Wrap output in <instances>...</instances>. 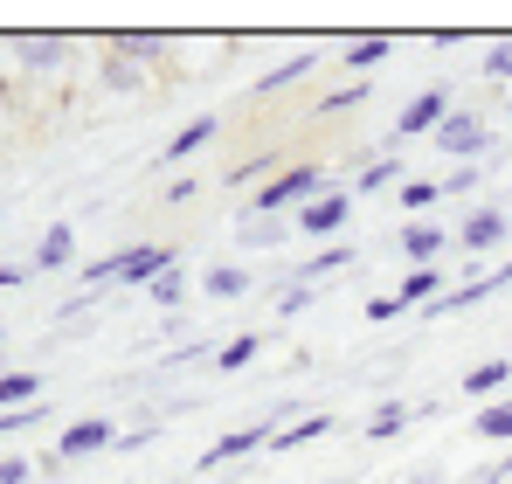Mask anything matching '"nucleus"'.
Segmentation results:
<instances>
[{
    "label": "nucleus",
    "instance_id": "nucleus-1",
    "mask_svg": "<svg viewBox=\"0 0 512 484\" xmlns=\"http://www.w3.org/2000/svg\"><path fill=\"white\" fill-rule=\"evenodd\" d=\"M173 263H180V256H173L167 242H132V249H111V256L90 263L84 291H153Z\"/></svg>",
    "mask_w": 512,
    "mask_h": 484
},
{
    "label": "nucleus",
    "instance_id": "nucleus-2",
    "mask_svg": "<svg viewBox=\"0 0 512 484\" xmlns=\"http://www.w3.org/2000/svg\"><path fill=\"white\" fill-rule=\"evenodd\" d=\"M319 194H333L326 166H284V173H270V187L256 194L250 215H284V208H305V201H319Z\"/></svg>",
    "mask_w": 512,
    "mask_h": 484
},
{
    "label": "nucleus",
    "instance_id": "nucleus-3",
    "mask_svg": "<svg viewBox=\"0 0 512 484\" xmlns=\"http://www.w3.org/2000/svg\"><path fill=\"white\" fill-rule=\"evenodd\" d=\"M97 450H118V429H111L104 415H84V422H70V429L56 436V450L42 457V471H63V464H77V457H97Z\"/></svg>",
    "mask_w": 512,
    "mask_h": 484
},
{
    "label": "nucleus",
    "instance_id": "nucleus-4",
    "mask_svg": "<svg viewBox=\"0 0 512 484\" xmlns=\"http://www.w3.org/2000/svg\"><path fill=\"white\" fill-rule=\"evenodd\" d=\"M429 139H436V153H443V160H478V153L492 146V125H485L478 111H450Z\"/></svg>",
    "mask_w": 512,
    "mask_h": 484
},
{
    "label": "nucleus",
    "instance_id": "nucleus-5",
    "mask_svg": "<svg viewBox=\"0 0 512 484\" xmlns=\"http://www.w3.org/2000/svg\"><path fill=\"white\" fill-rule=\"evenodd\" d=\"M7 56H14L21 70H35V77H56V70H70L77 42H70V35H14Z\"/></svg>",
    "mask_w": 512,
    "mask_h": 484
},
{
    "label": "nucleus",
    "instance_id": "nucleus-6",
    "mask_svg": "<svg viewBox=\"0 0 512 484\" xmlns=\"http://www.w3.org/2000/svg\"><path fill=\"white\" fill-rule=\"evenodd\" d=\"M270 436H277V422H250V429H236V436H215L201 457H194V471H222V464H243L256 450H270Z\"/></svg>",
    "mask_w": 512,
    "mask_h": 484
},
{
    "label": "nucleus",
    "instance_id": "nucleus-7",
    "mask_svg": "<svg viewBox=\"0 0 512 484\" xmlns=\"http://www.w3.org/2000/svg\"><path fill=\"white\" fill-rule=\"evenodd\" d=\"M450 111H457L450 83H436V90H416V97L402 104V118H395V139H423V132H436Z\"/></svg>",
    "mask_w": 512,
    "mask_h": 484
},
{
    "label": "nucleus",
    "instance_id": "nucleus-8",
    "mask_svg": "<svg viewBox=\"0 0 512 484\" xmlns=\"http://www.w3.org/2000/svg\"><path fill=\"white\" fill-rule=\"evenodd\" d=\"M346 215H353V194H346V187H333V194L305 201V208L291 215V229H298V236H340Z\"/></svg>",
    "mask_w": 512,
    "mask_h": 484
},
{
    "label": "nucleus",
    "instance_id": "nucleus-9",
    "mask_svg": "<svg viewBox=\"0 0 512 484\" xmlns=\"http://www.w3.org/2000/svg\"><path fill=\"white\" fill-rule=\"evenodd\" d=\"M506 381H512V360H506V353H492V360H478V367L457 381V395H464V402H499Z\"/></svg>",
    "mask_w": 512,
    "mask_h": 484
},
{
    "label": "nucleus",
    "instance_id": "nucleus-10",
    "mask_svg": "<svg viewBox=\"0 0 512 484\" xmlns=\"http://www.w3.org/2000/svg\"><path fill=\"white\" fill-rule=\"evenodd\" d=\"M395 242H402V256H409L416 270H429V263H443V249H450V236H443L436 222H409V229H402Z\"/></svg>",
    "mask_w": 512,
    "mask_h": 484
},
{
    "label": "nucleus",
    "instance_id": "nucleus-11",
    "mask_svg": "<svg viewBox=\"0 0 512 484\" xmlns=\"http://www.w3.org/2000/svg\"><path fill=\"white\" fill-rule=\"evenodd\" d=\"M346 263H353V249H346V242H326L312 263H291V270H284V284H312V291H319V284H326L333 270H346Z\"/></svg>",
    "mask_w": 512,
    "mask_h": 484
},
{
    "label": "nucleus",
    "instance_id": "nucleus-12",
    "mask_svg": "<svg viewBox=\"0 0 512 484\" xmlns=\"http://www.w3.org/2000/svg\"><path fill=\"white\" fill-rule=\"evenodd\" d=\"M333 429H340V422H333V408H326V415H298L291 429H277V436H270V457L305 450V443H319V436H333Z\"/></svg>",
    "mask_w": 512,
    "mask_h": 484
},
{
    "label": "nucleus",
    "instance_id": "nucleus-13",
    "mask_svg": "<svg viewBox=\"0 0 512 484\" xmlns=\"http://www.w3.org/2000/svg\"><path fill=\"white\" fill-rule=\"evenodd\" d=\"M77 263V236H70V222H49L42 242H35V270H70Z\"/></svg>",
    "mask_w": 512,
    "mask_h": 484
},
{
    "label": "nucleus",
    "instance_id": "nucleus-14",
    "mask_svg": "<svg viewBox=\"0 0 512 484\" xmlns=\"http://www.w3.org/2000/svg\"><path fill=\"white\" fill-rule=\"evenodd\" d=\"M506 229H512V222L499 215V208H478V215L457 229V242H464V249H499V242H506Z\"/></svg>",
    "mask_w": 512,
    "mask_h": 484
},
{
    "label": "nucleus",
    "instance_id": "nucleus-15",
    "mask_svg": "<svg viewBox=\"0 0 512 484\" xmlns=\"http://www.w3.org/2000/svg\"><path fill=\"white\" fill-rule=\"evenodd\" d=\"M35 402H42V374H35V367L0 374V415H7V408H35Z\"/></svg>",
    "mask_w": 512,
    "mask_h": 484
},
{
    "label": "nucleus",
    "instance_id": "nucleus-16",
    "mask_svg": "<svg viewBox=\"0 0 512 484\" xmlns=\"http://www.w3.org/2000/svg\"><path fill=\"white\" fill-rule=\"evenodd\" d=\"M215 132H222V118H194V125H180V132L167 139V153H160V160H194Z\"/></svg>",
    "mask_w": 512,
    "mask_h": 484
},
{
    "label": "nucleus",
    "instance_id": "nucleus-17",
    "mask_svg": "<svg viewBox=\"0 0 512 484\" xmlns=\"http://www.w3.org/2000/svg\"><path fill=\"white\" fill-rule=\"evenodd\" d=\"M443 291H450V284H443V270L429 263V270H409V277H402L395 298H402V305H443Z\"/></svg>",
    "mask_w": 512,
    "mask_h": 484
},
{
    "label": "nucleus",
    "instance_id": "nucleus-18",
    "mask_svg": "<svg viewBox=\"0 0 512 484\" xmlns=\"http://www.w3.org/2000/svg\"><path fill=\"white\" fill-rule=\"evenodd\" d=\"M471 436H485V443H512V395L478 408V422H471Z\"/></svg>",
    "mask_w": 512,
    "mask_h": 484
},
{
    "label": "nucleus",
    "instance_id": "nucleus-19",
    "mask_svg": "<svg viewBox=\"0 0 512 484\" xmlns=\"http://www.w3.org/2000/svg\"><path fill=\"white\" fill-rule=\"evenodd\" d=\"M305 70H319V49H298V56H284V63H270V70L256 77V90H284V83H298Z\"/></svg>",
    "mask_w": 512,
    "mask_h": 484
},
{
    "label": "nucleus",
    "instance_id": "nucleus-20",
    "mask_svg": "<svg viewBox=\"0 0 512 484\" xmlns=\"http://www.w3.org/2000/svg\"><path fill=\"white\" fill-rule=\"evenodd\" d=\"M402 180H409V160H395V153H388V160H367V166H360V180H353V187H360V194H381V187H402Z\"/></svg>",
    "mask_w": 512,
    "mask_h": 484
},
{
    "label": "nucleus",
    "instance_id": "nucleus-21",
    "mask_svg": "<svg viewBox=\"0 0 512 484\" xmlns=\"http://www.w3.org/2000/svg\"><path fill=\"white\" fill-rule=\"evenodd\" d=\"M236 236L250 242V249H277V242L291 236V215H250V222H243Z\"/></svg>",
    "mask_w": 512,
    "mask_h": 484
},
{
    "label": "nucleus",
    "instance_id": "nucleus-22",
    "mask_svg": "<svg viewBox=\"0 0 512 484\" xmlns=\"http://www.w3.org/2000/svg\"><path fill=\"white\" fill-rule=\"evenodd\" d=\"M388 56H395V42H381V35H360V42L346 49V70H353V77H367V70H381Z\"/></svg>",
    "mask_w": 512,
    "mask_h": 484
},
{
    "label": "nucleus",
    "instance_id": "nucleus-23",
    "mask_svg": "<svg viewBox=\"0 0 512 484\" xmlns=\"http://www.w3.org/2000/svg\"><path fill=\"white\" fill-rule=\"evenodd\" d=\"M256 353H263V332H243V339H229V346L215 353V374H243Z\"/></svg>",
    "mask_w": 512,
    "mask_h": 484
},
{
    "label": "nucleus",
    "instance_id": "nucleus-24",
    "mask_svg": "<svg viewBox=\"0 0 512 484\" xmlns=\"http://www.w3.org/2000/svg\"><path fill=\"white\" fill-rule=\"evenodd\" d=\"M409 415H416L409 402H381L374 415H367V436H374V443H388V436H402V429H409Z\"/></svg>",
    "mask_w": 512,
    "mask_h": 484
},
{
    "label": "nucleus",
    "instance_id": "nucleus-25",
    "mask_svg": "<svg viewBox=\"0 0 512 484\" xmlns=\"http://www.w3.org/2000/svg\"><path fill=\"white\" fill-rule=\"evenodd\" d=\"M250 284H256V277H250V270H236V263H222V270H208V277H201V291H208V298H243Z\"/></svg>",
    "mask_w": 512,
    "mask_h": 484
},
{
    "label": "nucleus",
    "instance_id": "nucleus-26",
    "mask_svg": "<svg viewBox=\"0 0 512 484\" xmlns=\"http://www.w3.org/2000/svg\"><path fill=\"white\" fill-rule=\"evenodd\" d=\"M104 83H111V90H139V83H146V70H139L132 56H111V49H104Z\"/></svg>",
    "mask_w": 512,
    "mask_h": 484
},
{
    "label": "nucleus",
    "instance_id": "nucleus-27",
    "mask_svg": "<svg viewBox=\"0 0 512 484\" xmlns=\"http://www.w3.org/2000/svg\"><path fill=\"white\" fill-rule=\"evenodd\" d=\"M367 104V83H346V90H333L326 104H319V118H346V111H360Z\"/></svg>",
    "mask_w": 512,
    "mask_h": 484
},
{
    "label": "nucleus",
    "instance_id": "nucleus-28",
    "mask_svg": "<svg viewBox=\"0 0 512 484\" xmlns=\"http://www.w3.org/2000/svg\"><path fill=\"white\" fill-rule=\"evenodd\" d=\"M146 298H153V305H160V312H173V305H180V298H187V277H180V270H167V277H160V284H153V291H146Z\"/></svg>",
    "mask_w": 512,
    "mask_h": 484
},
{
    "label": "nucleus",
    "instance_id": "nucleus-29",
    "mask_svg": "<svg viewBox=\"0 0 512 484\" xmlns=\"http://www.w3.org/2000/svg\"><path fill=\"white\" fill-rule=\"evenodd\" d=\"M443 201V180H402V208H429Z\"/></svg>",
    "mask_w": 512,
    "mask_h": 484
},
{
    "label": "nucleus",
    "instance_id": "nucleus-30",
    "mask_svg": "<svg viewBox=\"0 0 512 484\" xmlns=\"http://www.w3.org/2000/svg\"><path fill=\"white\" fill-rule=\"evenodd\" d=\"M312 298H319L312 284H277V312H284V319H291V312H305Z\"/></svg>",
    "mask_w": 512,
    "mask_h": 484
},
{
    "label": "nucleus",
    "instance_id": "nucleus-31",
    "mask_svg": "<svg viewBox=\"0 0 512 484\" xmlns=\"http://www.w3.org/2000/svg\"><path fill=\"white\" fill-rule=\"evenodd\" d=\"M485 77L512 83V42H492V49H485Z\"/></svg>",
    "mask_w": 512,
    "mask_h": 484
},
{
    "label": "nucleus",
    "instance_id": "nucleus-32",
    "mask_svg": "<svg viewBox=\"0 0 512 484\" xmlns=\"http://www.w3.org/2000/svg\"><path fill=\"white\" fill-rule=\"evenodd\" d=\"M402 312H409V305H402V298H395V291H381V298H367V319H374V325L402 319Z\"/></svg>",
    "mask_w": 512,
    "mask_h": 484
},
{
    "label": "nucleus",
    "instance_id": "nucleus-33",
    "mask_svg": "<svg viewBox=\"0 0 512 484\" xmlns=\"http://www.w3.org/2000/svg\"><path fill=\"white\" fill-rule=\"evenodd\" d=\"M28 478H35L28 457H0V484H28Z\"/></svg>",
    "mask_w": 512,
    "mask_h": 484
},
{
    "label": "nucleus",
    "instance_id": "nucleus-34",
    "mask_svg": "<svg viewBox=\"0 0 512 484\" xmlns=\"http://www.w3.org/2000/svg\"><path fill=\"white\" fill-rule=\"evenodd\" d=\"M35 277V263H0V291H21Z\"/></svg>",
    "mask_w": 512,
    "mask_h": 484
},
{
    "label": "nucleus",
    "instance_id": "nucleus-35",
    "mask_svg": "<svg viewBox=\"0 0 512 484\" xmlns=\"http://www.w3.org/2000/svg\"><path fill=\"white\" fill-rule=\"evenodd\" d=\"M270 166H277V160H270V153H256V160H243V166H236V173H229V180L243 187V180H256V173H270Z\"/></svg>",
    "mask_w": 512,
    "mask_h": 484
},
{
    "label": "nucleus",
    "instance_id": "nucleus-36",
    "mask_svg": "<svg viewBox=\"0 0 512 484\" xmlns=\"http://www.w3.org/2000/svg\"><path fill=\"white\" fill-rule=\"evenodd\" d=\"M153 436H160V429H153V422H146V429H132V436H118V450H125V457H132V450H146V443H153Z\"/></svg>",
    "mask_w": 512,
    "mask_h": 484
},
{
    "label": "nucleus",
    "instance_id": "nucleus-37",
    "mask_svg": "<svg viewBox=\"0 0 512 484\" xmlns=\"http://www.w3.org/2000/svg\"><path fill=\"white\" fill-rule=\"evenodd\" d=\"M478 484H512V457H499V464H492V471H485Z\"/></svg>",
    "mask_w": 512,
    "mask_h": 484
},
{
    "label": "nucleus",
    "instance_id": "nucleus-38",
    "mask_svg": "<svg viewBox=\"0 0 512 484\" xmlns=\"http://www.w3.org/2000/svg\"><path fill=\"white\" fill-rule=\"evenodd\" d=\"M409 484H436V478H429V471H423V478H409Z\"/></svg>",
    "mask_w": 512,
    "mask_h": 484
},
{
    "label": "nucleus",
    "instance_id": "nucleus-39",
    "mask_svg": "<svg viewBox=\"0 0 512 484\" xmlns=\"http://www.w3.org/2000/svg\"><path fill=\"white\" fill-rule=\"evenodd\" d=\"M0 49H7V42H0Z\"/></svg>",
    "mask_w": 512,
    "mask_h": 484
},
{
    "label": "nucleus",
    "instance_id": "nucleus-40",
    "mask_svg": "<svg viewBox=\"0 0 512 484\" xmlns=\"http://www.w3.org/2000/svg\"><path fill=\"white\" fill-rule=\"evenodd\" d=\"M49 484H56V478H49Z\"/></svg>",
    "mask_w": 512,
    "mask_h": 484
}]
</instances>
